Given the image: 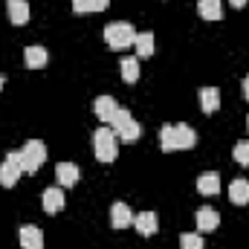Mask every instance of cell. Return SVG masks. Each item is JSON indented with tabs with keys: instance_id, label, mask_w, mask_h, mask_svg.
I'll list each match as a JSON object with an SVG mask.
<instances>
[{
	"instance_id": "6da1fadb",
	"label": "cell",
	"mask_w": 249,
	"mask_h": 249,
	"mask_svg": "<svg viewBox=\"0 0 249 249\" xmlns=\"http://www.w3.org/2000/svg\"><path fill=\"white\" fill-rule=\"evenodd\" d=\"M160 145H162V151H188L197 145V133L188 124H162Z\"/></svg>"
},
{
	"instance_id": "7a4b0ae2",
	"label": "cell",
	"mask_w": 249,
	"mask_h": 249,
	"mask_svg": "<svg viewBox=\"0 0 249 249\" xmlns=\"http://www.w3.org/2000/svg\"><path fill=\"white\" fill-rule=\"evenodd\" d=\"M133 41H136V29L130 23L113 20V23L105 26V44L110 50H127V47H133Z\"/></svg>"
},
{
	"instance_id": "3957f363",
	"label": "cell",
	"mask_w": 249,
	"mask_h": 249,
	"mask_svg": "<svg viewBox=\"0 0 249 249\" xmlns=\"http://www.w3.org/2000/svg\"><path fill=\"white\" fill-rule=\"evenodd\" d=\"M116 133L113 127H99L93 133V151H96V160L99 162H113L119 157V148H116Z\"/></svg>"
},
{
	"instance_id": "277c9868",
	"label": "cell",
	"mask_w": 249,
	"mask_h": 249,
	"mask_svg": "<svg viewBox=\"0 0 249 249\" xmlns=\"http://www.w3.org/2000/svg\"><path fill=\"white\" fill-rule=\"evenodd\" d=\"M20 162H23V174H35L47 162V145L41 139H29L20 151Z\"/></svg>"
},
{
	"instance_id": "5b68a950",
	"label": "cell",
	"mask_w": 249,
	"mask_h": 249,
	"mask_svg": "<svg viewBox=\"0 0 249 249\" xmlns=\"http://www.w3.org/2000/svg\"><path fill=\"white\" fill-rule=\"evenodd\" d=\"M113 133L122 139V142H136L139 136H142V127H139V122L130 116V110H116V116H113Z\"/></svg>"
},
{
	"instance_id": "8992f818",
	"label": "cell",
	"mask_w": 249,
	"mask_h": 249,
	"mask_svg": "<svg viewBox=\"0 0 249 249\" xmlns=\"http://www.w3.org/2000/svg\"><path fill=\"white\" fill-rule=\"evenodd\" d=\"M23 174V162H20V154H9L3 162H0V186L12 188Z\"/></svg>"
},
{
	"instance_id": "52a82bcc",
	"label": "cell",
	"mask_w": 249,
	"mask_h": 249,
	"mask_svg": "<svg viewBox=\"0 0 249 249\" xmlns=\"http://www.w3.org/2000/svg\"><path fill=\"white\" fill-rule=\"evenodd\" d=\"M93 110H96V116L102 119V124H110L113 116H116V110H119V105H116L113 96H99L96 105H93Z\"/></svg>"
},
{
	"instance_id": "ba28073f",
	"label": "cell",
	"mask_w": 249,
	"mask_h": 249,
	"mask_svg": "<svg viewBox=\"0 0 249 249\" xmlns=\"http://www.w3.org/2000/svg\"><path fill=\"white\" fill-rule=\"evenodd\" d=\"M194 223H197V229H200V232H214V229L220 226V214H217L214 209L203 206V209H197V214H194Z\"/></svg>"
},
{
	"instance_id": "9c48e42d",
	"label": "cell",
	"mask_w": 249,
	"mask_h": 249,
	"mask_svg": "<svg viewBox=\"0 0 249 249\" xmlns=\"http://www.w3.org/2000/svg\"><path fill=\"white\" fill-rule=\"evenodd\" d=\"M133 226H136V232H139L142 238H151V235H157L160 220H157L154 212H142V214H133Z\"/></svg>"
},
{
	"instance_id": "30bf717a",
	"label": "cell",
	"mask_w": 249,
	"mask_h": 249,
	"mask_svg": "<svg viewBox=\"0 0 249 249\" xmlns=\"http://www.w3.org/2000/svg\"><path fill=\"white\" fill-rule=\"evenodd\" d=\"M18 238H20L23 249H44V232L38 226H20Z\"/></svg>"
},
{
	"instance_id": "8fae6325",
	"label": "cell",
	"mask_w": 249,
	"mask_h": 249,
	"mask_svg": "<svg viewBox=\"0 0 249 249\" xmlns=\"http://www.w3.org/2000/svg\"><path fill=\"white\" fill-rule=\"evenodd\" d=\"M130 223H133L130 206H127V203H113V206H110V226H113V229H124V226H130Z\"/></svg>"
},
{
	"instance_id": "7c38bea8",
	"label": "cell",
	"mask_w": 249,
	"mask_h": 249,
	"mask_svg": "<svg viewBox=\"0 0 249 249\" xmlns=\"http://www.w3.org/2000/svg\"><path fill=\"white\" fill-rule=\"evenodd\" d=\"M55 177H58L61 188H70V186L78 183L81 171H78V165H72V162H58V165H55Z\"/></svg>"
},
{
	"instance_id": "4fadbf2b",
	"label": "cell",
	"mask_w": 249,
	"mask_h": 249,
	"mask_svg": "<svg viewBox=\"0 0 249 249\" xmlns=\"http://www.w3.org/2000/svg\"><path fill=\"white\" fill-rule=\"evenodd\" d=\"M9 3V20L15 23V26H23L26 20H29V3L26 0H6Z\"/></svg>"
},
{
	"instance_id": "5bb4252c",
	"label": "cell",
	"mask_w": 249,
	"mask_h": 249,
	"mask_svg": "<svg viewBox=\"0 0 249 249\" xmlns=\"http://www.w3.org/2000/svg\"><path fill=\"white\" fill-rule=\"evenodd\" d=\"M41 203H44V212H50V214H55V212H61L64 209V188H47L44 191V197H41Z\"/></svg>"
},
{
	"instance_id": "9a60e30c",
	"label": "cell",
	"mask_w": 249,
	"mask_h": 249,
	"mask_svg": "<svg viewBox=\"0 0 249 249\" xmlns=\"http://www.w3.org/2000/svg\"><path fill=\"white\" fill-rule=\"evenodd\" d=\"M197 12L203 20H220L223 18V0H200Z\"/></svg>"
},
{
	"instance_id": "2e32d148",
	"label": "cell",
	"mask_w": 249,
	"mask_h": 249,
	"mask_svg": "<svg viewBox=\"0 0 249 249\" xmlns=\"http://www.w3.org/2000/svg\"><path fill=\"white\" fill-rule=\"evenodd\" d=\"M23 61H26L29 70H41V67H47L50 55H47L44 47H26V50H23Z\"/></svg>"
},
{
	"instance_id": "e0dca14e",
	"label": "cell",
	"mask_w": 249,
	"mask_h": 249,
	"mask_svg": "<svg viewBox=\"0 0 249 249\" xmlns=\"http://www.w3.org/2000/svg\"><path fill=\"white\" fill-rule=\"evenodd\" d=\"M133 50H136V58H151L154 55V32H136Z\"/></svg>"
},
{
	"instance_id": "ac0fdd59",
	"label": "cell",
	"mask_w": 249,
	"mask_h": 249,
	"mask_svg": "<svg viewBox=\"0 0 249 249\" xmlns=\"http://www.w3.org/2000/svg\"><path fill=\"white\" fill-rule=\"evenodd\" d=\"M197 191L203 194V197H214L217 191H220V177L212 171V174H200L197 177Z\"/></svg>"
},
{
	"instance_id": "d6986e66",
	"label": "cell",
	"mask_w": 249,
	"mask_h": 249,
	"mask_svg": "<svg viewBox=\"0 0 249 249\" xmlns=\"http://www.w3.org/2000/svg\"><path fill=\"white\" fill-rule=\"evenodd\" d=\"M200 107H203V113H214V110L220 107V93H217V87H203V90H200Z\"/></svg>"
},
{
	"instance_id": "ffe728a7",
	"label": "cell",
	"mask_w": 249,
	"mask_h": 249,
	"mask_svg": "<svg viewBox=\"0 0 249 249\" xmlns=\"http://www.w3.org/2000/svg\"><path fill=\"white\" fill-rule=\"evenodd\" d=\"M229 200H232L235 206H247L249 203V183L247 180H235V183L229 186Z\"/></svg>"
},
{
	"instance_id": "44dd1931",
	"label": "cell",
	"mask_w": 249,
	"mask_h": 249,
	"mask_svg": "<svg viewBox=\"0 0 249 249\" xmlns=\"http://www.w3.org/2000/svg\"><path fill=\"white\" fill-rule=\"evenodd\" d=\"M110 6V0H72V12L87 15V12H105Z\"/></svg>"
},
{
	"instance_id": "7402d4cb",
	"label": "cell",
	"mask_w": 249,
	"mask_h": 249,
	"mask_svg": "<svg viewBox=\"0 0 249 249\" xmlns=\"http://www.w3.org/2000/svg\"><path fill=\"white\" fill-rule=\"evenodd\" d=\"M122 78L124 84H136V78H139V58H122Z\"/></svg>"
},
{
	"instance_id": "603a6c76",
	"label": "cell",
	"mask_w": 249,
	"mask_h": 249,
	"mask_svg": "<svg viewBox=\"0 0 249 249\" xmlns=\"http://www.w3.org/2000/svg\"><path fill=\"white\" fill-rule=\"evenodd\" d=\"M180 249H203V238L194 232H183L180 235Z\"/></svg>"
},
{
	"instance_id": "cb8c5ba5",
	"label": "cell",
	"mask_w": 249,
	"mask_h": 249,
	"mask_svg": "<svg viewBox=\"0 0 249 249\" xmlns=\"http://www.w3.org/2000/svg\"><path fill=\"white\" fill-rule=\"evenodd\" d=\"M232 157H235V162H241V165H249V139H244V142H238V145H235Z\"/></svg>"
},
{
	"instance_id": "d4e9b609",
	"label": "cell",
	"mask_w": 249,
	"mask_h": 249,
	"mask_svg": "<svg viewBox=\"0 0 249 249\" xmlns=\"http://www.w3.org/2000/svg\"><path fill=\"white\" fill-rule=\"evenodd\" d=\"M229 3H232L235 9H244V6H247V0H229Z\"/></svg>"
},
{
	"instance_id": "484cf974",
	"label": "cell",
	"mask_w": 249,
	"mask_h": 249,
	"mask_svg": "<svg viewBox=\"0 0 249 249\" xmlns=\"http://www.w3.org/2000/svg\"><path fill=\"white\" fill-rule=\"evenodd\" d=\"M244 96H247V99H249V75H247V78H244Z\"/></svg>"
},
{
	"instance_id": "4316f807",
	"label": "cell",
	"mask_w": 249,
	"mask_h": 249,
	"mask_svg": "<svg viewBox=\"0 0 249 249\" xmlns=\"http://www.w3.org/2000/svg\"><path fill=\"white\" fill-rule=\"evenodd\" d=\"M0 90H3V75H0Z\"/></svg>"
},
{
	"instance_id": "83f0119b",
	"label": "cell",
	"mask_w": 249,
	"mask_h": 249,
	"mask_svg": "<svg viewBox=\"0 0 249 249\" xmlns=\"http://www.w3.org/2000/svg\"><path fill=\"white\" fill-rule=\"evenodd\" d=\"M247 127H249V116H247Z\"/></svg>"
}]
</instances>
